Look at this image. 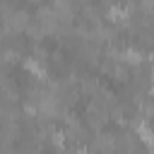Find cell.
<instances>
[{
    "instance_id": "obj_2",
    "label": "cell",
    "mask_w": 154,
    "mask_h": 154,
    "mask_svg": "<svg viewBox=\"0 0 154 154\" xmlns=\"http://www.w3.org/2000/svg\"><path fill=\"white\" fill-rule=\"evenodd\" d=\"M22 65H24V67H26V70H29L34 77H38V79H46V67H43V65H41L36 58H24V63H22Z\"/></svg>"
},
{
    "instance_id": "obj_1",
    "label": "cell",
    "mask_w": 154,
    "mask_h": 154,
    "mask_svg": "<svg viewBox=\"0 0 154 154\" xmlns=\"http://www.w3.org/2000/svg\"><path fill=\"white\" fill-rule=\"evenodd\" d=\"M106 17H108L113 24H128V22H130V12H128L125 7H120V5H113Z\"/></svg>"
}]
</instances>
